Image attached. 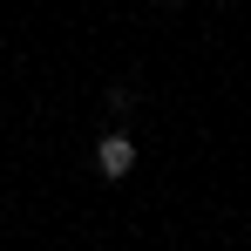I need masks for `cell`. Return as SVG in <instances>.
Returning <instances> with one entry per match:
<instances>
[{
    "mask_svg": "<svg viewBox=\"0 0 251 251\" xmlns=\"http://www.w3.org/2000/svg\"><path fill=\"white\" fill-rule=\"evenodd\" d=\"M129 170H136V143H129V129H102V136H95V176H102V183H123Z\"/></svg>",
    "mask_w": 251,
    "mask_h": 251,
    "instance_id": "obj_1",
    "label": "cell"
},
{
    "mask_svg": "<svg viewBox=\"0 0 251 251\" xmlns=\"http://www.w3.org/2000/svg\"><path fill=\"white\" fill-rule=\"evenodd\" d=\"M136 109V88H123V82H109V116H129Z\"/></svg>",
    "mask_w": 251,
    "mask_h": 251,
    "instance_id": "obj_2",
    "label": "cell"
},
{
    "mask_svg": "<svg viewBox=\"0 0 251 251\" xmlns=\"http://www.w3.org/2000/svg\"><path fill=\"white\" fill-rule=\"evenodd\" d=\"M163 7H176V0H163Z\"/></svg>",
    "mask_w": 251,
    "mask_h": 251,
    "instance_id": "obj_3",
    "label": "cell"
}]
</instances>
